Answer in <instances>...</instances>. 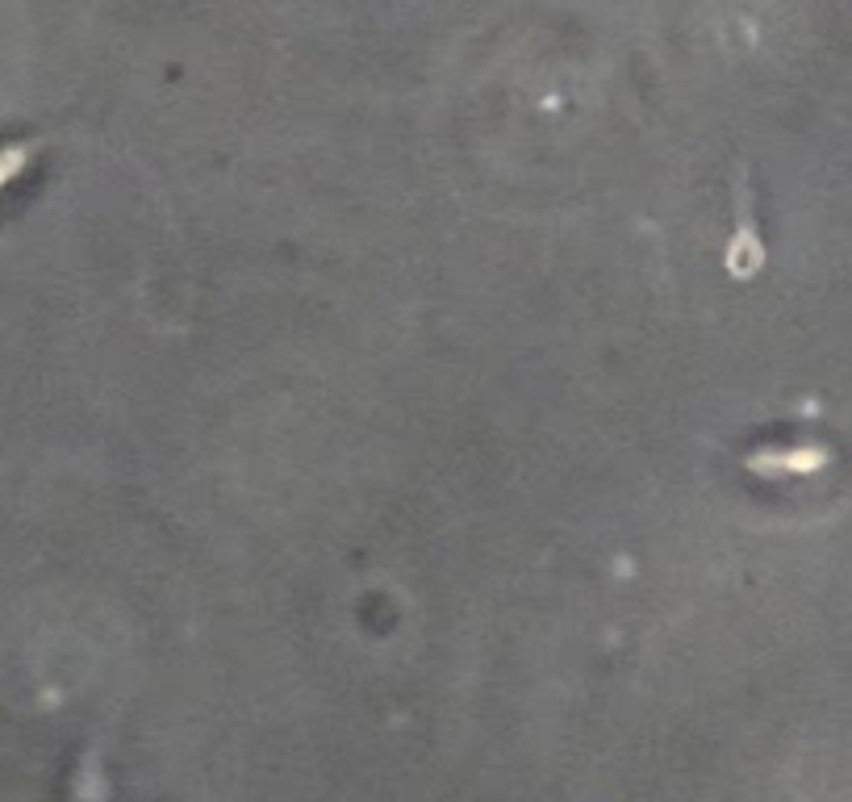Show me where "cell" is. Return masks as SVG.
I'll return each mask as SVG.
<instances>
[]
</instances>
